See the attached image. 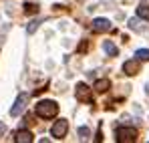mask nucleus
Listing matches in <instances>:
<instances>
[{
    "label": "nucleus",
    "instance_id": "obj_5",
    "mask_svg": "<svg viewBox=\"0 0 149 143\" xmlns=\"http://www.w3.org/2000/svg\"><path fill=\"white\" fill-rule=\"evenodd\" d=\"M77 99L81 101V103H91V89L85 85V83H79L77 85Z\"/></svg>",
    "mask_w": 149,
    "mask_h": 143
},
{
    "label": "nucleus",
    "instance_id": "obj_15",
    "mask_svg": "<svg viewBox=\"0 0 149 143\" xmlns=\"http://www.w3.org/2000/svg\"><path fill=\"white\" fill-rule=\"evenodd\" d=\"M38 24H40V20H32V22L26 26V32H28V34H32V32H34V30L38 28Z\"/></svg>",
    "mask_w": 149,
    "mask_h": 143
},
{
    "label": "nucleus",
    "instance_id": "obj_13",
    "mask_svg": "<svg viewBox=\"0 0 149 143\" xmlns=\"http://www.w3.org/2000/svg\"><path fill=\"white\" fill-rule=\"evenodd\" d=\"M129 26H131L133 30H137V32H145V28L141 26V20H139V18H135V20L131 18V22H129Z\"/></svg>",
    "mask_w": 149,
    "mask_h": 143
},
{
    "label": "nucleus",
    "instance_id": "obj_17",
    "mask_svg": "<svg viewBox=\"0 0 149 143\" xmlns=\"http://www.w3.org/2000/svg\"><path fill=\"white\" fill-rule=\"evenodd\" d=\"M147 93H149V85H147Z\"/></svg>",
    "mask_w": 149,
    "mask_h": 143
},
{
    "label": "nucleus",
    "instance_id": "obj_6",
    "mask_svg": "<svg viewBox=\"0 0 149 143\" xmlns=\"http://www.w3.org/2000/svg\"><path fill=\"white\" fill-rule=\"evenodd\" d=\"M93 30L95 32H109L111 30V22L107 18H95L93 20Z\"/></svg>",
    "mask_w": 149,
    "mask_h": 143
},
{
    "label": "nucleus",
    "instance_id": "obj_7",
    "mask_svg": "<svg viewBox=\"0 0 149 143\" xmlns=\"http://www.w3.org/2000/svg\"><path fill=\"white\" fill-rule=\"evenodd\" d=\"M123 71L127 75H137L139 73V61H127L123 65Z\"/></svg>",
    "mask_w": 149,
    "mask_h": 143
},
{
    "label": "nucleus",
    "instance_id": "obj_9",
    "mask_svg": "<svg viewBox=\"0 0 149 143\" xmlns=\"http://www.w3.org/2000/svg\"><path fill=\"white\" fill-rule=\"evenodd\" d=\"M109 87H111V81H109V79H99V81L95 83V91H97V93H105Z\"/></svg>",
    "mask_w": 149,
    "mask_h": 143
},
{
    "label": "nucleus",
    "instance_id": "obj_1",
    "mask_svg": "<svg viewBox=\"0 0 149 143\" xmlns=\"http://www.w3.org/2000/svg\"><path fill=\"white\" fill-rule=\"evenodd\" d=\"M56 113H58V105L54 101H40L36 105V115L42 119H52Z\"/></svg>",
    "mask_w": 149,
    "mask_h": 143
},
{
    "label": "nucleus",
    "instance_id": "obj_8",
    "mask_svg": "<svg viewBox=\"0 0 149 143\" xmlns=\"http://www.w3.org/2000/svg\"><path fill=\"white\" fill-rule=\"evenodd\" d=\"M14 141H16V143H30V141H32V133L22 129V131H18V133H16Z\"/></svg>",
    "mask_w": 149,
    "mask_h": 143
},
{
    "label": "nucleus",
    "instance_id": "obj_14",
    "mask_svg": "<svg viewBox=\"0 0 149 143\" xmlns=\"http://www.w3.org/2000/svg\"><path fill=\"white\" fill-rule=\"evenodd\" d=\"M135 57H137L139 61H149V50L147 48H139V50L135 52Z\"/></svg>",
    "mask_w": 149,
    "mask_h": 143
},
{
    "label": "nucleus",
    "instance_id": "obj_4",
    "mask_svg": "<svg viewBox=\"0 0 149 143\" xmlns=\"http://www.w3.org/2000/svg\"><path fill=\"white\" fill-rule=\"evenodd\" d=\"M67 131H69V121L67 119H58L52 125V129H50L52 137H56V139H63V137L67 135Z\"/></svg>",
    "mask_w": 149,
    "mask_h": 143
},
{
    "label": "nucleus",
    "instance_id": "obj_16",
    "mask_svg": "<svg viewBox=\"0 0 149 143\" xmlns=\"http://www.w3.org/2000/svg\"><path fill=\"white\" fill-rule=\"evenodd\" d=\"M89 135H91L89 127H79V137H81V139H87Z\"/></svg>",
    "mask_w": 149,
    "mask_h": 143
},
{
    "label": "nucleus",
    "instance_id": "obj_12",
    "mask_svg": "<svg viewBox=\"0 0 149 143\" xmlns=\"http://www.w3.org/2000/svg\"><path fill=\"white\" fill-rule=\"evenodd\" d=\"M24 12L26 14H36V12H38V4H36V2H26Z\"/></svg>",
    "mask_w": 149,
    "mask_h": 143
},
{
    "label": "nucleus",
    "instance_id": "obj_2",
    "mask_svg": "<svg viewBox=\"0 0 149 143\" xmlns=\"http://www.w3.org/2000/svg\"><path fill=\"white\" fill-rule=\"evenodd\" d=\"M115 139L119 143H133L137 139V129H133V127H117L115 129Z\"/></svg>",
    "mask_w": 149,
    "mask_h": 143
},
{
    "label": "nucleus",
    "instance_id": "obj_3",
    "mask_svg": "<svg viewBox=\"0 0 149 143\" xmlns=\"http://www.w3.org/2000/svg\"><path fill=\"white\" fill-rule=\"evenodd\" d=\"M26 105H28V95H26V93H20V95L16 97L12 109H10V115H12V117H18V115L26 109Z\"/></svg>",
    "mask_w": 149,
    "mask_h": 143
},
{
    "label": "nucleus",
    "instance_id": "obj_11",
    "mask_svg": "<svg viewBox=\"0 0 149 143\" xmlns=\"http://www.w3.org/2000/svg\"><path fill=\"white\" fill-rule=\"evenodd\" d=\"M137 16L143 18V20H149V4H139L137 6Z\"/></svg>",
    "mask_w": 149,
    "mask_h": 143
},
{
    "label": "nucleus",
    "instance_id": "obj_10",
    "mask_svg": "<svg viewBox=\"0 0 149 143\" xmlns=\"http://www.w3.org/2000/svg\"><path fill=\"white\" fill-rule=\"evenodd\" d=\"M103 48H105V52H107L109 57H117V54H119L117 47H115V45H113L111 40H105V43H103Z\"/></svg>",
    "mask_w": 149,
    "mask_h": 143
}]
</instances>
